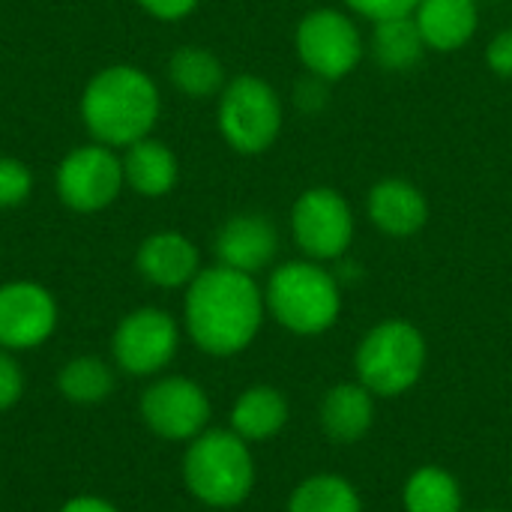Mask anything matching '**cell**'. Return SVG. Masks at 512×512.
Here are the masks:
<instances>
[{
    "label": "cell",
    "instance_id": "cell-23",
    "mask_svg": "<svg viewBox=\"0 0 512 512\" xmlns=\"http://www.w3.org/2000/svg\"><path fill=\"white\" fill-rule=\"evenodd\" d=\"M408 512H462V489L444 468L426 465L405 483Z\"/></svg>",
    "mask_w": 512,
    "mask_h": 512
},
{
    "label": "cell",
    "instance_id": "cell-22",
    "mask_svg": "<svg viewBox=\"0 0 512 512\" xmlns=\"http://www.w3.org/2000/svg\"><path fill=\"white\" fill-rule=\"evenodd\" d=\"M57 390L75 405H99L114 390V372L99 357H75L57 372Z\"/></svg>",
    "mask_w": 512,
    "mask_h": 512
},
{
    "label": "cell",
    "instance_id": "cell-6",
    "mask_svg": "<svg viewBox=\"0 0 512 512\" xmlns=\"http://www.w3.org/2000/svg\"><path fill=\"white\" fill-rule=\"evenodd\" d=\"M219 129L240 153L267 150L282 129V105L276 90L255 75L234 78L219 99Z\"/></svg>",
    "mask_w": 512,
    "mask_h": 512
},
{
    "label": "cell",
    "instance_id": "cell-21",
    "mask_svg": "<svg viewBox=\"0 0 512 512\" xmlns=\"http://www.w3.org/2000/svg\"><path fill=\"white\" fill-rule=\"evenodd\" d=\"M375 24H378L375 27V57L381 60L384 69L405 72L423 57L426 39H423L414 15L387 18V21H375Z\"/></svg>",
    "mask_w": 512,
    "mask_h": 512
},
{
    "label": "cell",
    "instance_id": "cell-17",
    "mask_svg": "<svg viewBox=\"0 0 512 512\" xmlns=\"http://www.w3.org/2000/svg\"><path fill=\"white\" fill-rule=\"evenodd\" d=\"M375 420V396L357 384H336L321 402V426L339 444L360 441Z\"/></svg>",
    "mask_w": 512,
    "mask_h": 512
},
{
    "label": "cell",
    "instance_id": "cell-26",
    "mask_svg": "<svg viewBox=\"0 0 512 512\" xmlns=\"http://www.w3.org/2000/svg\"><path fill=\"white\" fill-rule=\"evenodd\" d=\"M24 393V375L21 366L15 363V357L3 348L0 351V411L12 408Z\"/></svg>",
    "mask_w": 512,
    "mask_h": 512
},
{
    "label": "cell",
    "instance_id": "cell-29",
    "mask_svg": "<svg viewBox=\"0 0 512 512\" xmlns=\"http://www.w3.org/2000/svg\"><path fill=\"white\" fill-rule=\"evenodd\" d=\"M150 15H156V18H165V21H174V18H183V15H189L195 6H198V0H138Z\"/></svg>",
    "mask_w": 512,
    "mask_h": 512
},
{
    "label": "cell",
    "instance_id": "cell-18",
    "mask_svg": "<svg viewBox=\"0 0 512 512\" xmlns=\"http://www.w3.org/2000/svg\"><path fill=\"white\" fill-rule=\"evenodd\" d=\"M414 21L429 48L453 51L465 45L477 30V3L474 0H420Z\"/></svg>",
    "mask_w": 512,
    "mask_h": 512
},
{
    "label": "cell",
    "instance_id": "cell-28",
    "mask_svg": "<svg viewBox=\"0 0 512 512\" xmlns=\"http://www.w3.org/2000/svg\"><path fill=\"white\" fill-rule=\"evenodd\" d=\"M486 60H489V66H492L498 75L510 78L512 75V27L495 36V42L489 45V54H486Z\"/></svg>",
    "mask_w": 512,
    "mask_h": 512
},
{
    "label": "cell",
    "instance_id": "cell-1",
    "mask_svg": "<svg viewBox=\"0 0 512 512\" xmlns=\"http://www.w3.org/2000/svg\"><path fill=\"white\" fill-rule=\"evenodd\" d=\"M264 306L249 273L216 264L201 270L186 291V330L204 354L231 357L258 336Z\"/></svg>",
    "mask_w": 512,
    "mask_h": 512
},
{
    "label": "cell",
    "instance_id": "cell-25",
    "mask_svg": "<svg viewBox=\"0 0 512 512\" xmlns=\"http://www.w3.org/2000/svg\"><path fill=\"white\" fill-rule=\"evenodd\" d=\"M33 192V174L21 159H0V210L18 207Z\"/></svg>",
    "mask_w": 512,
    "mask_h": 512
},
{
    "label": "cell",
    "instance_id": "cell-19",
    "mask_svg": "<svg viewBox=\"0 0 512 512\" xmlns=\"http://www.w3.org/2000/svg\"><path fill=\"white\" fill-rule=\"evenodd\" d=\"M288 423V402L273 387H249L231 408V432L246 444L279 435Z\"/></svg>",
    "mask_w": 512,
    "mask_h": 512
},
{
    "label": "cell",
    "instance_id": "cell-2",
    "mask_svg": "<svg viewBox=\"0 0 512 512\" xmlns=\"http://www.w3.org/2000/svg\"><path fill=\"white\" fill-rule=\"evenodd\" d=\"M159 117V87L138 66H105L81 93V120L96 144L129 147L150 135Z\"/></svg>",
    "mask_w": 512,
    "mask_h": 512
},
{
    "label": "cell",
    "instance_id": "cell-7",
    "mask_svg": "<svg viewBox=\"0 0 512 512\" xmlns=\"http://www.w3.org/2000/svg\"><path fill=\"white\" fill-rule=\"evenodd\" d=\"M123 162L114 147L87 144L57 165V195L75 213H96L117 201L123 189Z\"/></svg>",
    "mask_w": 512,
    "mask_h": 512
},
{
    "label": "cell",
    "instance_id": "cell-4",
    "mask_svg": "<svg viewBox=\"0 0 512 512\" xmlns=\"http://www.w3.org/2000/svg\"><path fill=\"white\" fill-rule=\"evenodd\" d=\"M264 303L273 318L297 336H315L330 330L342 309L336 279L309 261L282 264L267 282Z\"/></svg>",
    "mask_w": 512,
    "mask_h": 512
},
{
    "label": "cell",
    "instance_id": "cell-27",
    "mask_svg": "<svg viewBox=\"0 0 512 512\" xmlns=\"http://www.w3.org/2000/svg\"><path fill=\"white\" fill-rule=\"evenodd\" d=\"M351 9H357L360 15L372 18V21H387V18H402V15H414L420 0H345Z\"/></svg>",
    "mask_w": 512,
    "mask_h": 512
},
{
    "label": "cell",
    "instance_id": "cell-12",
    "mask_svg": "<svg viewBox=\"0 0 512 512\" xmlns=\"http://www.w3.org/2000/svg\"><path fill=\"white\" fill-rule=\"evenodd\" d=\"M57 327V303L48 288L36 282L0 285V348L30 351L51 339Z\"/></svg>",
    "mask_w": 512,
    "mask_h": 512
},
{
    "label": "cell",
    "instance_id": "cell-16",
    "mask_svg": "<svg viewBox=\"0 0 512 512\" xmlns=\"http://www.w3.org/2000/svg\"><path fill=\"white\" fill-rule=\"evenodd\" d=\"M120 162H123V183L144 198H162L177 183L174 153L162 141H153L150 135L123 147Z\"/></svg>",
    "mask_w": 512,
    "mask_h": 512
},
{
    "label": "cell",
    "instance_id": "cell-5",
    "mask_svg": "<svg viewBox=\"0 0 512 512\" xmlns=\"http://www.w3.org/2000/svg\"><path fill=\"white\" fill-rule=\"evenodd\" d=\"M426 366L423 333L408 321H381L357 348V378L372 396H402Z\"/></svg>",
    "mask_w": 512,
    "mask_h": 512
},
{
    "label": "cell",
    "instance_id": "cell-3",
    "mask_svg": "<svg viewBox=\"0 0 512 512\" xmlns=\"http://www.w3.org/2000/svg\"><path fill=\"white\" fill-rule=\"evenodd\" d=\"M186 489L207 507H237L255 486V462L249 444L237 432L204 429L189 441L183 456Z\"/></svg>",
    "mask_w": 512,
    "mask_h": 512
},
{
    "label": "cell",
    "instance_id": "cell-24",
    "mask_svg": "<svg viewBox=\"0 0 512 512\" xmlns=\"http://www.w3.org/2000/svg\"><path fill=\"white\" fill-rule=\"evenodd\" d=\"M288 512H360V495L348 480L321 474L294 489Z\"/></svg>",
    "mask_w": 512,
    "mask_h": 512
},
{
    "label": "cell",
    "instance_id": "cell-11",
    "mask_svg": "<svg viewBox=\"0 0 512 512\" xmlns=\"http://www.w3.org/2000/svg\"><path fill=\"white\" fill-rule=\"evenodd\" d=\"M300 249L318 261L339 258L354 237V216L345 198L333 189H309L297 198L291 213Z\"/></svg>",
    "mask_w": 512,
    "mask_h": 512
},
{
    "label": "cell",
    "instance_id": "cell-13",
    "mask_svg": "<svg viewBox=\"0 0 512 512\" xmlns=\"http://www.w3.org/2000/svg\"><path fill=\"white\" fill-rule=\"evenodd\" d=\"M138 273L156 288H183L201 273L198 249L189 237L177 231H156L150 234L135 255Z\"/></svg>",
    "mask_w": 512,
    "mask_h": 512
},
{
    "label": "cell",
    "instance_id": "cell-14",
    "mask_svg": "<svg viewBox=\"0 0 512 512\" xmlns=\"http://www.w3.org/2000/svg\"><path fill=\"white\" fill-rule=\"evenodd\" d=\"M279 249L276 228L261 216H234L216 234V258L222 267L240 273H258L273 261Z\"/></svg>",
    "mask_w": 512,
    "mask_h": 512
},
{
    "label": "cell",
    "instance_id": "cell-8",
    "mask_svg": "<svg viewBox=\"0 0 512 512\" xmlns=\"http://www.w3.org/2000/svg\"><path fill=\"white\" fill-rule=\"evenodd\" d=\"M180 348V330L177 321L153 306L129 312L111 339V351L117 366L126 375L135 378H150L162 372Z\"/></svg>",
    "mask_w": 512,
    "mask_h": 512
},
{
    "label": "cell",
    "instance_id": "cell-10",
    "mask_svg": "<svg viewBox=\"0 0 512 512\" xmlns=\"http://www.w3.org/2000/svg\"><path fill=\"white\" fill-rule=\"evenodd\" d=\"M297 51L318 78H342L363 57V39L351 18L336 9H318L297 27Z\"/></svg>",
    "mask_w": 512,
    "mask_h": 512
},
{
    "label": "cell",
    "instance_id": "cell-9",
    "mask_svg": "<svg viewBox=\"0 0 512 512\" xmlns=\"http://www.w3.org/2000/svg\"><path fill=\"white\" fill-rule=\"evenodd\" d=\"M141 417L147 429L165 441H192L207 429L210 399L189 378H159L141 396Z\"/></svg>",
    "mask_w": 512,
    "mask_h": 512
},
{
    "label": "cell",
    "instance_id": "cell-30",
    "mask_svg": "<svg viewBox=\"0 0 512 512\" xmlns=\"http://www.w3.org/2000/svg\"><path fill=\"white\" fill-rule=\"evenodd\" d=\"M60 512H120L114 504L102 501V498H93V495H81V498H72L66 501Z\"/></svg>",
    "mask_w": 512,
    "mask_h": 512
},
{
    "label": "cell",
    "instance_id": "cell-20",
    "mask_svg": "<svg viewBox=\"0 0 512 512\" xmlns=\"http://www.w3.org/2000/svg\"><path fill=\"white\" fill-rule=\"evenodd\" d=\"M168 75H171V84L189 99H207L219 93L225 84L222 63L207 48H198V45L177 48L168 60Z\"/></svg>",
    "mask_w": 512,
    "mask_h": 512
},
{
    "label": "cell",
    "instance_id": "cell-15",
    "mask_svg": "<svg viewBox=\"0 0 512 512\" xmlns=\"http://www.w3.org/2000/svg\"><path fill=\"white\" fill-rule=\"evenodd\" d=\"M369 216L390 237H411L426 225L429 207L417 186L405 180H384L369 192Z\"/></svg>",
    "mask_w": 512,
    "mask_h": 512
}]
</instances>
